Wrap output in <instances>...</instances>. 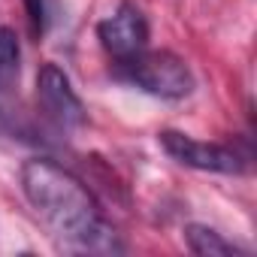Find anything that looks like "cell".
I'll use <instances>...</instances> for the list:
<instances>
[{"label":"cell","mask_w":257,"mask_h":257,"mask_svg":"<svg viewBox=\"0 0 257 257\" xmlns=\"http://www.w3.org/2000/svg\"><path fill=\"white\" fill-rule=\"evenodd\" d=\"M22 188L40 221L52 236L82 254H118L124 251L118 233L103 221L88 188L61 164L34 158L22 167Z\"/></svg>","instance_id":"6da1fadb"},{"label":"cell","mask_w":257,"mask_h":257,"mask_svg":"<svg viewBox=\"0 0 257 257\" xmlns=\"http://www.w3.org/2000/svg\"><path fill=\"white\" fill-rule=\"evenodd\" d=\"M115 76L143 88L146 94L164 97V100H179L188 97L194 88V76L188 64L173 55V52H137L124 61H115Z\"/></svg>","instance_id":"7a4b0ae2"},{"label":"cell","mask_w":257,"mask_h":257,"mask_svg":"<svg viewBox=\"0 0 257 257\" xmlns=\"http://www.w3.org/2000/svg\"><path fill=\"white\" fill-rule=\"evenodd\" d=\"M161 149L182 167L203 170V173H224V176H239L245 170V161L236 149L218 146V143H203L179 131H164L158 137Z\"/></svg>","instance_id":"3957f363"},{"label":"cell","mask_w":257,"mask_h":257,"mask_svg":"<svg viewBox=\"0 0 257 257\" xmlns=\"http://www.w3.org/2000/svg\"><path fill=\"white\" fill-rule=\"evenodd\" d=\"M37 100H40L46 118H52L58 127H82L88 118L79 94L73 91L67 73L58 64H46L37 73Z\"/></svg>","instance_id":"277c9868"},{"label":"cell","mask_w":257,"mask_h":257,"mask_svg":"<svg viewBox=\"0 0 257 257\" xmlns=\"http://www.w3.org/2000/svg\"><path fill=\"white\" fill-rule=\"evenodd\" d=\"M97 37H100L103 49L115 61H124V58H131V55L149 49V22H146V16H143L140 7L121 4L109 19L100 22Z\"/></svg>","instance_id":"5b68a950"},{"label":"cell","mask_w":257,"mask_h":257,"mask_svg":"<svg viewBox=\"0 0 257 257\" xmlns=\"http://www.w3.org/2000/svg\"><path fill=\"white\" fill-rule=\"evenodd\" d=\"M185 242L200 257H233L236 254V245L227 242L218 230H212L206 224H188L185 227Z\"/></svg>","instance_id":"8992f818"},{"label":"cell","mask_w":257,"mask_h":257,"mask_svg":"<svg viewBox=\"0 0 257 257\" xmlns=\"http://www.w3.org/2000/svg\"><path fill=\"white\" fill-rule=\"evenodd\" d=\"M19 67V40L10 28H0V70Z\"/></svg>","instance_id":"52a82bcc"},{"label":"cell","mask_w":257,"mask_h":257,"mask_svg":"<svg viewBox=\"0 0 257 257\" xmlns=\"http://www.w3.org/2000/svg\"><path fill=\"white\" fill-rule=\"evenodd\" d=\"M0 131H19V112L13 106V97L4 88V82H0Z\"/></svg>","instance_id":"ba28073f"},{"label":"cell","mask_w":257,"mask_h":257,"mask_svg":"<svg viewBox=\"0 0 257 257\" xmlns=\"http://www.w3.org/2000/svg\"><path fill=\"white\" fill-rule=\"evenodd\" d=\"M25 7H28L31 28H34V34L40 37V34L46 31V0H25Z\"/></svg>","instance_id":"9c48e42d"}]
</instances>
